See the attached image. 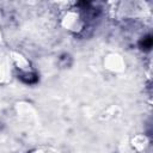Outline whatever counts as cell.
Wrapping results in <instances>:
<instances>
[{
	"mask_svg": "<svg viewBox=\"0 0 153 153\" xmlns=\"http://www.w3.org/2000/svg\"><path fill=\"white\" fill-rule=\"evenodd\" d=\"M141 47L145 50H149L151 49V47H152V38H151V36L143 38V41L141 42Z\"/></svg>",
	"mask_w": 153,
	"mask_h": 153,
	"instance_id": "obj_1",
	"label": "cell"
}]
</instances>
